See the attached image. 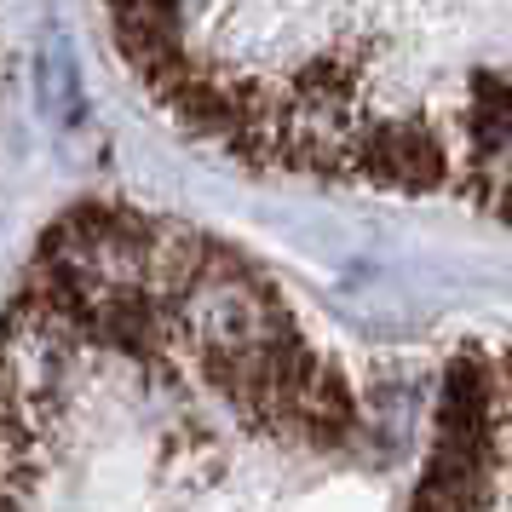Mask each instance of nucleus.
I'll return each mask as SVG.
<instances>
[{
  "label": "nucleus",
  "mask_w": 512,
  "mask_h": 512,
  "mask_svg": "<svg viewBox=\"0 0 512 512\" xmlns=\"http://www.w3.org/2000/svg\"><path fill=\"white\" fill-rule=\"evenodd\" d=\"M0 512H512V340L357 346L202 231L81 208L0 305Z\"/></svg>",
  "instance_id": "f257e3e1"
}]
</instances>
